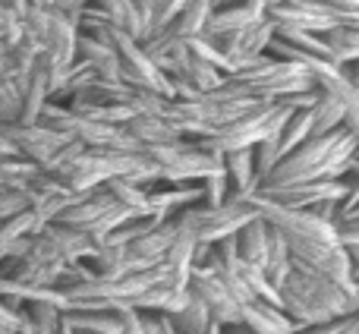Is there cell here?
<instances>
[{"label":"cell","mask_w":359,"mask_h":334,"mask_svg":"<svg viewBox=\"0 0 359 334\" xmlns=\"http://www.w3.org/2000/svg\"><path fill=\"white\" fill-rule=\"evenodd\" d=\"M186 297H189V290H186V287H174V284L158 281V284L145 287V290L136 297V303H133V306L149 309V312H177L180 306L186 303Z\"/></svg>","instance_id":"obj_20"},{"label":"cell","mask_w":359,"mask_h":334,"mask_svg":"<svg viewBox=\"0 0 359 334\" xmlns=\"http://www.w3.org/2000/svg\"><path fill=\"white\" fill-rule=\"evenodd\" d=\"M290 268H293V255H290V249H287L284 234H280L278 227H271V246H268V255H265L262 272H265V278L278 287L280 281L290 274Z\"/></svg>","instance_id":"obj_22"},{"label":"cell","mask_w":359,"mask_h":334,"mask_svg":"<svg viewBox=\"0 0 359 334\" xmlns=\"http://www.w3.org/2000/svg\"><path fill=\"white\" fill-rule=\"evenodd\" d=\"M149 202L155 215H174V211L186 208V205L202 202V183L198 180H189V183H164V189L155 183L149 189Z\"/></svg>","instance_id":"obj_14"},{"label":"cell","mask_w":359,"mask_h":334,"mask_svg":"<svg viewBox=\"0 0 359 334\" xmlns=\"http://www.w3.org/2000/svg\"><path fill=\"white\" fill-rule=\"evenodd\" d=\"M359 139L347 126L325 133V136H309L290 149L271 171L265 173L259 186H287V183H309V180H328V177H356L359 173Z\"/></svg>","instance_id":"obj_1"},{"label":"cell","mask_w":359,"mask_h":334,"mask_svg":"<svg viewBox=\"0 0 359 334\" xmlns=\"http://www.w3.org/2000/svg\"><path fill=\"white\" fill-rule=\"evenodd\" d=\"M170 322H174V334H221V325L211 319L208 306L196 293H189L186 303L170 312Z\"/></svg>","instance_id":"obj_16"},{"label":"cell","mask_w":359,"mask_h":334,"mask_svg":"<svg viewBox=\"0 0 359 334\" xmlns=\"http://www.w3.org/2000/svg\"><path fill=\"white\" fill-rule=\"evenodd\" d=\"M265 10H268V0H240V4H217L215 10H211V16L205 19L202 25V35L215 38V41H221V38L233 35V32L246 29V25H255L265 19Z\"/></svg>","instance_id":"obj_9"},{"label":"cell","mask_w":359,"mask_h":334,"mask_svg":"<svg viewBox=\"0 0 359 334\" xmlns=\"http://www.w3.org/2000/svg\"><path fill=\"white\" fill-rule=\"evenodd\" d=\"M224 171H227V177H230V196H249V192L259 189L252 149L224 152Z\"/></svg>","instance_id":"obj_17"},{"label":"cell","mask_w":359,"mask_h":334,"mask_svg":"<svg viewBox=\"0 0 359 334\" xmlns=\"http://www.w3.org/2000/svg\"><path fill=\"white\" fill-rule=\"evenodd\" d=\"M268 246H271V224L255 211L240 230H236V249H240L243 262H252V265H265Z\"/></svg>","instance_id":"obj_13"},{"label":"cell","mask_w":359,"mask_h":334,"mask_svg":"<svg viewBox=\"0 0 359 334\" xmlns=\"http://www.w3.org/2000/svg\"><path fill=\"white\" fill-rule=\"evenodd\" d=\"M186 290L196 293V297L208 306L211 319L221 325V331H224V325L240 322V303L230 297V290L215 278V272H211L208 265H192L189 281H186Z\"/></svg>","instance_id":"obj_7"},{"label":"cell","mask_w":359,"mask_h":334,"mask_svg":"<svg viewBox=\"0 0 359 334\" xmlns=\"http://www.w3.org/2000/svg\"><path fill=\"white\" fill-rule=\"evenodd\" d=\"M347 73H350V82H353V86H356V92H359V60H356V63H350V67H347Z\"/></svg>","instance_id":"obj_33"},{"label":"cell","mask_w":359,"mask_h":334,"mask_svg":"<svg viewBox=\"0 0 359 334\" xmlns=\"http://www.w3.org/2000/svg\"><path fill=\"white\" fill-rule=\"evenodd\" d=\"M123 126H126V133H130V136L142 145V149H151V145H164V142H177V139H183V133H180L170 120L155 117V114H133Z\"/></svg>","instance_id":"obj_15"},{"label":"cell","mask_w":359,"mask_h":334,"mask_svg":"<svg viewBox=\"0 0 359 334\" xmlns=\"http://www.w3.org/2000/svg\"><path fill=\"white\" fill-rule=\"evenodd\" d=\"M107 189H111V196L117 199L120 205H126V208H130L136 218L155 215V211H151L149 189H145V186L133 183V180H126V177H111V180H107Z\"/></svg>","instance_id":"obj_21"},{"label":"cell","mask_w":359,"mask_h":334,"mask_svg":"<svg viewBox=\"0 0 359 334\" xmlns=\"http://www.w3.org/2000/svg\"><path fill=\"white\" fill-rule=\"evenodd\" d=\"M76 38H79V25L60 10H50V25L44 35V51L54 57L57 63H73L76 60Z\"/></svg>","instance_id":"obj_12"},{"label":"cell","mask_w":359,"mask_h":334,"mask_svg":"<svg viewBox=\"0 0 359 334\" xmlns=\"http://www.w3.org/2000/svg\"><path fill=\"white\" fill-rule=\"evenodd\" d=\"M240 322L249 334H297L303 325L293 322L284 312V306H274L268 300H249L240 306Z\"/></svg>","instance_id":"obj_10"},{"label":"cell","mask_w":359,"mask_h":334,"mask_svg":"<svg viewBox=\"0 0 359 334\" xmlns=\"http://www.w3.org/2000/svg\"><path fill=\"white\" fill-rule=\"evenodd\" d=\"M22 111V86L0 73V123H16Z\"/></svg>","instance_id":"obj_29"},{"label":"cell","mask_w":359,"mask_h":334,"mask_svg":"<svg viewBox=\"0 0 359 334\" xmlns=\"http://www.w3.org/2000/svg\"><path fill=\"white\" fill-rule=\"evenodd\" d=\"M274 35L280 41L293 44V48H303L309 54H318V57H328V48H325V38L318 32H306V29H297V25H274Z\"/></svg>","instance_id":"obj_28"},{"label":"cell","mask_w":359,"mask_h":334,"mask_svg":"<svg viewBox=\"0 0 359 334\" xmlns=\"http://www.w3.org/2000/svg\"><path fill=\"white\" fill-rule=\"evenodd\" d=\"M186 51H189L192 57H202V60H208V63H215L217 69H224V73H230V60H227V54L221 51V44L215 41V38H208V35H202V32H196V35H186Z\"/></svg>","instance_id":"obj_27"},{"label":"cell","mask_w":359,"mask_h":334,"mask_svg":"<svg viewBox=\"0 0 359 334\" xmlns=\"http://www.w3.org/2000/svg\"><path fill=\"white\" fill-rule=\"evenodd\" d=\"M265 16L274 25H297V29L318 32V35L337 25L334 10L322 0H268Z\"/></svg>","instance_id":"obj_6"},{"label":"cell","mask_w":359,"mask_h":334,"mask_svg":"<svg viewBox=\"0 0 359 334\" xmlns=\"http://www.w3.org/2000/svg\"><path fill=\"white\" fill-rule=\"evenodd\" d=\"M217 6V0H186L183 10L174 16V22L168 25L170 32H177V35H196V32H202L205 19L211 16V10Z\"/></svg>","instance_id":"obj_23"},{"label":"cell","mask_w":359,"mask_h":334,"mask_svg":"<svg viewBox=\"0 0 359 334\" xmlns=\"http://www.w3.org/2000/svg\"><path fill=\"white\" fill-rule=\"evenodd\" d=\"M252 215H255V205L249 199L230 196L221 205H205V202L186 205V208L174 211V221H177V230H186L192 240L217 243L224 236L236 234Z\"/></svg>","instance_id":"obj_3"},{"label":"cell","mask_w":359,"mask_h":334,"mask_svg":"<svg viewBox=\"0 0 359 334\" xmlns=\"http://www.w3.org/2000/svg\"><path fill=\"white\" fill-rule=\"evenodd\" d=\"M306 67H309L316 86L341 105L344 126H347V130L359 139V92H356L353 82H350L347 67H337V63H331L328 57H312Z\"/></svg>","instance_id":"obj_5"},{"label":"cell","mask_w":359,"mask_h":334,"mask_svg":"<svg viewBox=\"0 0 359 334\" xmlns=\"http://www.w3.org/2000/svg\"><path fill=\"white\" fill-rule=\"evenodd\" d=\"M334 230H337V240H341L344 246H359V215L337 218Z\"/></svg>","instance_id":"obj_31"},{"label":"cell","mask_w":359,"mask_h":334,"mask_svg":"<svg viewBox=\"0 0 359 334\" xmlns=\"http://www.w3.org/2000/svg\"><path fill=\"white\" fill-rule=\"evenodd\" d=\"M309 130H312L309 107H306V111H293L290 117H287V123L280 126V133H278V149H280V158H284L290 149H297L299 142H306V139H309Z\"/></svg>","instance_id":"obj_26"},{"label":"cell","mask_w":359,"mask_h":334,"mask_svg":"<svg viewBox=\"0 0 359 334\" xmlns=\"http://www.w3.org/2000/svg\"><path fill=\"white\" fill-rule=\"evenodd\" d=\"M198 183H202V202L205 205H221L230 199V177H227V171H224V164L217 167V171H211L208 177H202Z\"/></svg>","instance_id":"obj_30"},{"label":"cell","mask_w":359,"mask_h":334,"mask_svg":"<svg viewBox=\"0 0 359 334\" xmlns=\"http://www.w3.org/2000/svg\"><path fill=\"white\" fill-rule=\"evenodd\" d=\"M309 120H312V130L309 136H325V133L337 130V126H344V111L341 105H337L331 95H318V101L309 107Z\"/></svg>","instance_id":"obj_24"},{"label":"cell","mask_w":359,"mask_h":334,"mask_svg":"<svg viewBox=\"0 0 359 334\" xmlns=\"http://www.w3.org/2000/svg\"><path fill=\"white\" fill-rule=\"evenodd\" d=\"M174 73L180 76V79H186L196 92H211V88H217L224 82V69H217L215 63H208V60H202V57H192L189 51H186L183 57L177 60V67H174Z\"/></svg>","instance_id":"obj_18"},{"label":"cell","mask_w":359,"mask_h":334,"mask_svg":"<svg viewBox=\"0 0 359 334\" xmlns=\"http://www.w3.org/2000/svg\"><path fill=\"white\" fill-rule=\"evenodd\" d=\"M174 234H177V221H174V215H168L155 227L145 230L142 236L126 243V272H145V268L161 265Z\"/></svg>","instance_id":"obj_8"},{"label":"cell","mask_w":359,"mask_h":334,"mask_svg":"<svg viewBox=\"0 0 359 334\" xmlns=\"http://www.w3.org/2000/svg\"><path fill=\"white\" fill-rule=\"evenodd\" d=\"M280 293V306L293 322L312 328V325H322L334 316H347L356 312V300L350 297V287L337 284V281L318 274L316 268L303 265V262H293L290 274L278 284Z\"/></svg>","instance_id":"obj_2"},{"label":"cell","mask_w":359,"mask_h":334,"mask_svg":"<svg viewBox=\"0 0 359 334\" xmlns=\"http://www.w3.org/2000/svg\"><path fill=\"white\" fill-rule=\"evenodd\" d=\"M337 208H341V199H322V202H316L309 211H312V215H318L322 221L334 224L337 221Z\"/></svg>","instance_id":"obj_32"},{"label":"cell","mask_w":359,"mask_h":334,"mask_svg":"<svg viewBox=\"0 0 359 334\" xmlns=\"http://www.w3.org/2000/svg\"><path fill=\"white\" fill-rule=\"evenodd\" d=\"M25 319L32 322V331L35 334H57L60 331V306L50 303V300H29L22 306Z\"/></svg>","instance_id":"obj_25"},{"label":"cell","mask_w":359,"mask_h":334,"mask_svg":"<svg viewBox=\"0 0 359 334\" xmlns=\"http://www.w3.org/2000/svg\"><path fill=\"white\" fill-rule=\"evenodd\" d=\"M325 48H328V60L337 67H350L359 60V29L353 25H331L328 32H322Z\"/></svg>","instance_id":"obj_19"},{"label":"cell","mask_w":359,"mask_h":334,"mask_svg":"<svg viewBox=\"0 0 359 334\" xmlns=\"http://www.w3.org/2000/svg\"><path fill=\"white\" fill-rule=\"evenodd\" d=\"M161 167V183H189V180H202L211 171L224 164V155L198 149L192 139H177V142H164V145H151L145 149Z\"/></svg>","instance_id":"obj_4"},{"label":"cell","mask_w":359,"mask_h":334,"mask_svg":"<svg viewBox=\"0 0 359 334\" xmlns=\"http://www.w3.org/2000/svg\"><path fill=\"white\" fill-rule=\"evenodd\" d=\"M271 35H274V22L271 19H262V22H255V25H246V29H240V32H233V35H227V38H221V51L227 54V60H230V67H243L246 60H252L255 54H262V51L268 48V41H271Z\"/></svg>","instance_id":"obj_11"}]
</instances>
